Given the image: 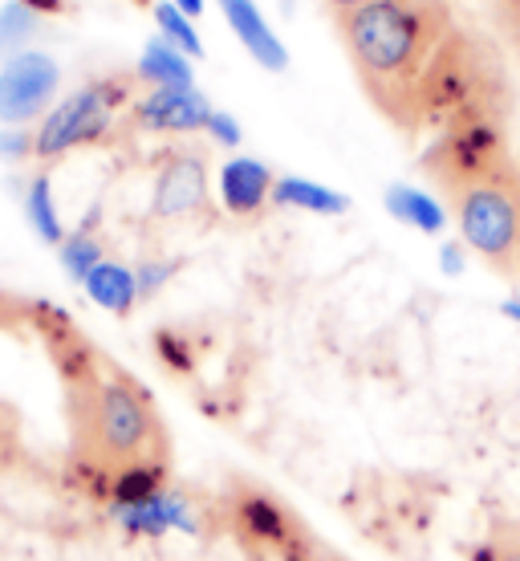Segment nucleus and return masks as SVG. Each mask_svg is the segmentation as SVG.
<instances>
[{"label": "nucleus", "instance_id": "7", "mask_svg": "<svg viewBox=\"0 0 520 561\" xmlns=\"http://www.w3.org/2000/svg\"><path fill=\"white\" fill-rule=\"evenodd\" d=\"M61 66L42 49L0 61V127H28L54 111Z\"/></svg>", "mask_w": 520, "mask_h": 561}, {"label": "nucleus", "instance_id": "24", "mask_svg": "<svg viewBox=\"0 0 520 561\" xmlns=\"http://www.w3.org/2000/svg\"><path fill=\"white\" fill-rule=\"evenodd\" d=\"M37 159L33 127H0V163H25Z\"/></svg>", "mask_w": 520, "mask_h": 561}, {"label": "nucleus", "instance_id": "10", "mask_svg": "<svg viewBox=\"0 0 520 561\" xmlns=\"http://www.w3.org/2000/svg\"><path fill=\"white\" fill-rule=\"evenodd\" d=\"M208 94L199 85H175V90H139L130 102V127L147 135H196L211 118Z\"/></svg>", "mask_w": 520, "mask_h": 561}, {"label": "nucleus", "instance_id": "35", "mask_svg": "<svg viewBox=\"0 0 520 561\" xmlns=\"http://www.w3.org/2000/svg\"><path fill=\"white\" fill-rule=\"evenodd\" d=\"M322 561H325V558H322Z\"/></svg>", "mask_w": 520, "mask_h": 561}, {"label": "nucleus", "instance_id": "5", "mask_svg": "<svg viewBox=\"0 0 520 561\" xmlns=\"http://www.w3.org/2000/svg\"><path fill=\"white\" fill-rule=\"evenodd\" d=\"M423 168L448 192H460L464 183H476L508 168V135L500 118H467L460 127L436 135V142L423 154Z\"/></svg>", "mask_w": 520, "mask_h": 561}, {"label": "nucleus", "instance_id": "22", "mask_svg": "<svg viewBox=\"0 0 520 561\" xmlns=\"http://www.w3.org/2000/svg\"><path fill=\"white\" fill-rule=\"evenodd\" d=\"M180 268H183L180 256H142L139 265H135V280H139L142 301H151L155 294H163L171 280L180 277Z\"/></svg>", "mask_w": 520, "mask_h": 561}, {"label": "nucleus", "instance_id": "12", "mask_svg": "<svg viewBox=\"0 0 520 561\" xmlns=\"http://www.w3.org/2000/svg\"><path fill=\"white\" fill-rule=\"evenodd\" d=\"M216 4H220L228 28L236 33V42L244 45V54L253 57L261 70L268 73L289 70V49L277 37V28L265 21V13L256 9V0H216Z\"/></svg>", "mask_w": 520, "mask_h": 561}, {"label": "nucleus", "instance_id": "20", "mask_svg": "<svg viewBox=\"0 0 520 561\" xmlns=\"http://www.w3.org/2000/svg\"><path fill=\"white\" fill-rule=\"evenodd\" d=\"M42 21L45 16L33 13L21 0H4V4H0V61L25 54L28 42L42 33Z\"/></svg>", "mask_w": 520, "mask_h": 561}, {"label": "nucleus", "instance_id": "9", "mask_svg": "<svg viewBox=\"0 0 520 561\" xmlns=\"http://www.w3.org/2000/svg\"><path fill=\"white\" fill-rule=\"evenodd\" d=\"M106 517L118 534L139 537V541H163V537H204L208 520L196 508V501L180 489H163L139 505H106Z\"/></svg>", "mask_w": 520, "mask_h": 561}, {"label": "nucleus", "instance_id": "25", "mask_svg": "<svg viewBox=\"0 0 520 561\" xmlns=\"http://www.w3.org/2000/svg\"><path fill=\"white\" fill-rule=\"evenodd\" d=\"M204 135L211 139V147H224V151H236L240 142H244V127H240V118L232 111H220V106L211 111Z\"/></svg>", "mask_w": 520, "mask_h": 561}, {"label": "nucleus", "instance_id": "17", "mask_svg": "<svg viewBox=\"0 0 520 561\" xmlns=\"http://www.w3.org/2000/svg\"><path fill=\"white\" fill-rule=\"evenodd\" d=\"M171 489L167 463L163 460H135L111 468V484H106V505H139L147 496Z\"/></svg>", "mask_w": 520, "mask_h": 561}, {"label": "nucleus", "instance_id": "33", "mask_svg": "<svg viewBox=\"0 0 520 561\" xmlns=\"http://www.w3.org/2000/svg\"><path fill=\"white\" fill-rule=\"evenodd\" d=\"M505 561H520V546H505Z\"/></svg>", "mask_w": 520, "mask_h": 561}, {"label": "nucleus", "instance_id": "28", "mask_svg": "<svg viewBox=\"0 0 520 561\" xmlns=\"http://www.w3.org/2000/svg\"><path fill=\"white\" fill-rule=\"evenodd\" d=\"M464 561H505V546L500 541H479V546L467 549Z\"/></svg>", "mask_w": 520, "mask_h": 561}, {"label": "nucleus", "instance_id": "23", "mask_svg": "<svg viewBox=\"0 0 520 561\" xmlns=\"http://www.w3.org/2000/svg\"><path fill=\"white\" fill-rule=\"evenodd\" d=\"M155 354H159V363L167 366V370H175V375H187L192 370V351H187V337L180 334V330H159L155 334Z\"/></svg>", "mask_w": 520, "mask_h": 561}, {"label": "nucleus", "instance_id": "34", "mask_svg": "<svg viewBox=\"0 0 520 561\" xmlns=\"http://www.w3.org/2000/svg\"><path fill=\"white\" fill-rule=\"evenodd\" d=\"M135 4H155V0H135Z\"/></svg>", "mask_w": 520, "mask_h": 561}, {"label": "nucleus", "instance_id": "8", "mask_svg": "<svg viewBox=\"0 0 520 561\" xmlns=\"http://www.w3.org/2000/svg\"><path fill=\"white\" fill-rule=\"evenodd\" d=\"M211 204L208 159L196 147H171L159 154L151 180V216L155 220H192Z\"/></svg>", "mask_w": 520, "mask_h": 561}, {"label": "nucleus", "instance_id": "29", "mask_svg": "<svg viewBox=\"0 0 520 561\" xmlns=\"http://www.w3.org/2000/svg\"><path fill=\"white\" fill-rule=\"evenodd\" d=\"M21 4H28L33 13H42V16H57L70 9V0H21Z\"/></svg>", "mask_w": 520, "mask_h": 561}, {"label": "nucleus", "instance_id": "26", "mask_svg": "<svg viewBox=\"0 0 520 561\" xmlns=\"http://www.w3.org/2000/svg\"><path fill=\"white\" fill-rule=\"evenodd\" d=\"M464 268H467L464 240H439V273L443 277H464Z\"/></svg>", "mask_w": 520, "mask_h": 561}, {"label": "nucleus", "instance_id": "3", "mask_svg": "<svg viewBox=\"0 0 520 561\" xmlns=\"http://www.w3.org/2000/svg\"><path fill=\"white\" fill-rule=\"evenodd\" d=\"M139 99V78L135 73H102L94 82L70 90L66 99L54 102V111L33 127L37 139V159L54 163L61 154L94 147L111 139L118 114L130 111V102Z\"/></svg>", "mask_w": 520, "mask_h": 561}, {"label": "nucleus", "instance_id": "14", "mask_svg": "<svg viewBox=\"0 0 520 561\" xmlns=\"http://www.w3.org/2000/svg\"><path fill=\"white\" fill-rule=\"evenodd\" d=\"M82 289L94 306L106 309V313H114V318H130L135 306L142 301L139 280H135V265L114 261V256H106V261H102V265L82 280Z\"/></svg>", "mask_w": 520, "mask_h": 561}, {"label": "nucleus", "instance_id": "1", "mask_svg": "<svg viewBox=\"0 0 520 561\" xmlns=\"http://www.w3.org/2000/svg\"><path fill=\"white\" fill-rule=\"evenodd\" d=\"M338 33L358 82L394 127L443 135L467 118H500L505 61L451 0H370L338 16Z\"/></svg>", "mask_w": 520, "mask_h": 561}, {"label": "nucleus", "instance_id": "16", "mask_svg": "<svg viewBox=\"0 0 520 561\" xmlns=\"http://www.w3.org/2000/svg\"><path fill=\"white\" fill-rule=\"evenodd\" d=\"M135 78L147 90H175V85H196V70H192V57L175 49L167 37H151L142 45L139 66H135Z\"/></svg>", "mask_w": 520, "mask_h": 561}, {"label": "nucleus", "instance_id": "4", "mask_svg": "<svg viewBox=\"0 0 520 561\" xmlns=\"http://www.w3.org/2000/svg\"><path fill=\"white\" fill-rule=\"evenodd\" d=\"M451 216L467 253L505 273L520 265V171L512 163L451 192Z\"/></svg>", "mask_w": 520, "mask_h": 561}, {"label": "nucleus", "instance_id": "19", "mask_svg": "<svg viewBox=\"0 0 520 561\" xmlns=\"http://www.w3.org/2000/svg\"><path fill=\"white\" fill-rule=\"evenodd\" d=\"M102 261H106V244H102V237L94 232V216L82 220L78 228H70L66 240L57 244V265H61V273L70 280H78V285H82Z\"/></svg>", "mask_w": 520, "mask_h": 561}, {"label": "nucleus", "instance_id": "18", "mask_svg": "<svg viewBox=\"0 0 520 561\" xmlns=\"http://www.w3.org/2000/svg\"><path fill=\"white\" fill-rule=\"evenodd\" d=\"M21 204H25V220L33 228V237L42 240V244H61L66 240V220H61V208H57V196H54V180H49V171H37L33 180L25 183V192H21Z\"/></svg>", "mask_w": 520, "mask_h": 561}, {"label": "nucleus", "instance_id": "6", "mask_svg": "<svg viewBox=\"0 0 520 561\" xmlns=\"http://www.w3.org/2000/svg\"><path fill=\"white\" fill-rule=\"evenodd\" d=\"M228 525L249 541L253 549L268 553L277 561H322L313 553L310 534L301 529V520L289 508L268 496L265 489H236L228 501Z\"/></svg>", "mask_w": 520, "mask_h": 561}, {"label": "nucleus", "instance_id": "2", "mask_svg": "<svg viewBox=\"0 0 520 561\" xmlns=\"http://www.w3.org/2000/svg\"><path fill=\"white\" fill-rule=\"evenodd\" d=\"M85 439L90 460L118 468L135 460H163V435L151 399L127 375H99L85 382Z\"/></svg>", "mask_w": 520, "mask_h": 561}, {"label": "nucleus", "instance_id": "31", "mask_svg": "<svg viewBox=\"0 0 520 561\" xmlns=\"http://www.w3.org/2000/svg\"><path fill=\"white\" fill-rule=\"evenodd\" d=\"M325 4H330V9H334L338 16H346V13H354V9H362V4H370V0H325Z\"/></svg>", "mask_w": 520, "mask_h": 561}, {"label": "nucleus", "instance_id": "27", "mask_svg": "<svg viewBox=\"0 0 520 561\" xmlns=\"http://www.w3.org/2000/svg\"><path fill=\"white\" fill-rule=\"evenodd\" d=\"M493 13L500 21V33H505L512 49L520 54V0H493Z\"/></svg>", "mask_w": 520, "mask_h": 561}, {"label": "nucleus", "instance_id": "13", "mask_svg": "<svg viewBox=\"0 0 520 561\" xmlns=\"http://www.w3.org/2000/svg\"><path fill=\"white\" fill-rule=\"evenodd\" d=\"M382 208L391 211L398 225L415 228L423 237H443L448 232V220L451 211L448 204L431 192H423L415 183H386V192H382Z\"/></svg>", "mask_w": 520, "mask_h": 561}, {"label": "nucleus", "instance_id": "15", "mask_svg": "<svg viewBox=\"0 0 520 561\" xmlns=\"http://www.w3.org/2000/svg\"><path fill=\"white\" fill-rule=\"evenodd\" d=\"M273 204L289 211H310V216H346L350 196L330 187V183L305 180V175H277L273 183Z\"/></svg>", "mask_w": 520, "mask_h": 561}, {"label": "nucleus", "instance_id": "30", "mask_svg": "<svg viewBox=\"0 0 520 561\" xmlns=\"http://www.w3.org/2000/svg\"><path fill=\"white\" fill-rule=\"evenodd\" d=\"M171 4H175V9H180V13H187V16H192V21H196V16L204 13V9H208V0H171Z\"/></svg>", "mask_w": 520, "mask_h": 561}, {"label": "nucleus", "instance_id": "11", "mask_svg": "<svg viewBox=\"0 0 520 561\" xmlns=\"http://www.w3.org/2000/svg\"><path fill=\"white\" fill-rule=\"evenodd\" d=\"M273 183H277V171L268 168L265 159L232 154L216 171V196H220V208L228 216L253 220V216H261L273 204Z\"/></svg>", "mask_w": 520, "mask_h": 561}, {"label": "nucleus", "instance_id": "21", "mask_svg": "<svg viewBox=\"0 0 520 561\" xmlns=\"http://www.w3.org/2000/svg\"><path fill=\"white\" fill-rule=\"evenodd\" d=\"M151 16H155V28H159V37H167L175 49H183V54L192 57H204V42H199V28H196V21L187 13H180L171 0H155L151 4Z\"/></svg>", "mask_w": 520, "mask_h": 561}, {"label": "nucleus", "instance_id": "32", "mask_svg": "<svg viewBox=\"0 0 520 561\" xmlns=\"http://www.w3.org/2000/svg\"><path fill=\"white\" fill-rule=\"evenodd\" d=\"M500 313H505L512 325H520V297H508V301H500Z\"/></svg>", "mask_w": 520, "mask_h": 561}]
</instances>
